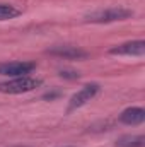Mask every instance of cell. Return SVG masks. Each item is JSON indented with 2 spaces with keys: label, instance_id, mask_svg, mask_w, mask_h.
<instances>
[{
  "label": "cell",
  "instance_id": "obj_1",
  "mask_svg": "<svg viewBox=\"0 0 145 147\" xmlns=\"http://www.w3.org/2000/svg\"><path fill=\"white\" fill-rule=\"evenodd\" d=\"M133 12L125 7H111V9H103L96 10L85 16V22H94V24H106V22H116V21H125L132 17Z\"/></svg>",
  "mask_w": 145,
  "mask_h": 147
},
{
  "label": "cell",
  "instance_id": "obj_2",
  "mask_svg": "<svg viewBox=\"0 0 145 147\" xmlns=\"http://www.w3.org/2000/svg\"><path fill=\"white\" fill-rule=\"evenodd\" d=\"M39 84H41L39 79L29 77V75L14 77L12 80H7V82L0 84V92H5V94H22V92H29V91L36 89Z\"/></svg>",
  "mask_w": 145,
  "mask_h": 147
},
{
  "label": "cell",
  "instance_id": "obj_3",
  "mask_svg": "<svg viewBox=\"0 0 145 147\" xmlns=\"http://www.w3.org/2000/svg\"><path fill=\"white\" fill-rule=\"evenodd\" d=\"M36 69L34 62H5L0 63V75L5 77H22Z\"/></svg>",
  "mask_w": 145,
  "mask_h": 147
},
{
  "label": "cell",
  "instance_id": "obj_4",
  "mask_svg": "<svg viewBox=\"0 0 145 147\" xmlns=\"http://www.w3.org/2000/svg\"><path fill=\"white\" fill-rule=\"evenodd\" d=\"M99 84H96V82H92V84H85L79 92H75L72 96V99H70V105H68V111L75 110V108H80V106H84L85 103H89L97 92H99Z\"/></svg>",
  "mask_w": 145,
  "mask_h": 147
},
{
  "label": "cell",
  "instance_id": "obj_5",
  "mask_svg": "<svg viewBox=\"0 0 145 147\" xmlns=\"http://www.w3.org/2000/svg\"><path fill=\"white\" fill-rule=\"evenodd\" d=\"M111 55H133V57H142L145 53V41H128L118 46H113L109 50Z\"/></svg>",
  "mask_w": 145,
  "mask_h": 147
},
{
  "label": "cell",
  "instance_id": "obj_6",
  "mask_svg": "<svg viewBox=\"0 0 145 147\" xmlns=\"http://www.w3.org/2000/svg\"><path fill=\"white\" fill-rule=\"evenodd\" d=\"M50 55L55 57H62V58H68V60H84L89 57V53L79 46H55L51 50H48Z\"/></svg>",
  "mask_w": 145,
  "mask_h": 147
},
{
  "label": "cell",
  "instance_id": "obj_7",
  "mask_svg": "<svg viewBox=\"0 0 145 147\" xmlns=\"http://www.w3.org/2000/svg\"><path fill=\"white\" fill-rule=\"evenodd\" d=\"M119 121L125 125H140L145 121V110L133 106V108H126L119 115Z\"/></svg>",
  "mask_w": 145,
  "mask_h": 147
},
{
  "label": "cell",
  "instance_id": "obj_8",
  "mask_svg": "<svg viewBox=\"0 0 145 147\" xmlns=\"http://www.w3.org/2000/svg\"><path fill=\"white\" fill-rule=\"evenodd\" d=\"M145 146V139L142 135H126L121 137L119 140H116V147H144Z\"/></svg>",
  "mask_w": 145,
  "mask_h": 147
},
{
  "label": "cell",
  "instance_id": "obj_9",
  "mask_svg": "<svg viewBox=\"0 0 145 147\" xmlns=\"http://www.w3.org/2000/svg\"><path fill=\"white\" fill-rule=\"evenodd\" d=\"M21 16V10L10 3H0V21H9Z\"/></svg>",
  "mask_w": 145,
  "mask_h": 147
},
{
  "label": "cell",
  "instance_id": "obj_10",
  "mask_svg": "<svg viewBox=\"0 0 145 147\" xmlns=\"http://www.w3.org/2000/svg\"><path fill=\"white\" fill-rule=\"evenodd\" d=\"M60 77H63V79H79L80 74L73 72V70H62V72H60Z\"/></svg>",
  "mask_w": 145,
  "mask_h": 147
},
{
  "label": "cell",
  "instance_id": "obj_11",
  "mask_svg": "<svg viewBox=\"0 0 145 147\" xmlns=\"http://www.w3.org/2000/svg\"><path fill=\"white\" fill-rule=\"evenodd\" d=\"M58 94H60V92H46L43 98H44V99H53V98H56Z\"/></svg>",
  "mask_w": 145,
  "mask_h": 147
},
{
  "label": "cell",
  "instance_id": "obj_12",
  "mask_svg": "<svg viewBox=\"0 0 145 147\" xmlns=\"http://www.w3.org/2000/svg\"><path fill=\"white\" fill-rule=\"evenodd\" d=\"M68 147H72V146H68Z\"/></svg>",
  "mask_w": 145,
  "mask_h": 147
}]
</instances>
